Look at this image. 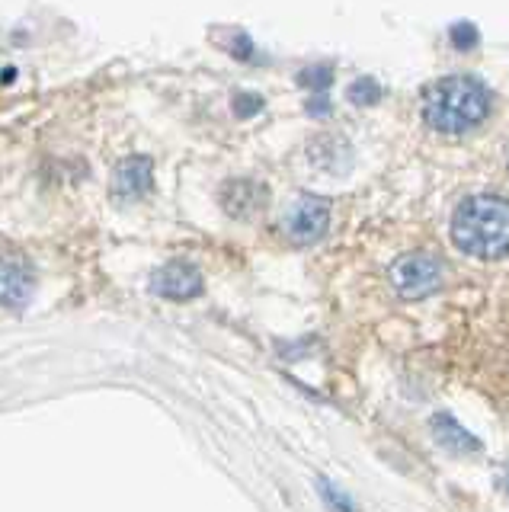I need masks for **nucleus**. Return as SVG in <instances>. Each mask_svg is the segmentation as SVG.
I'll return each mask as SVG.
<instances>
[{
    "label": "nucleus",
    "mask_w": 509,
    "mask_h": 512,
    "mask_svg": "<svg viewBox=\"0 0 509 512\" xmlns=\"http://www.w3.org/2000/svg\"><path fill=\"white\" fill-rule=\"evenodd\" d=\"M493 96L477 77L449 74L423 90V122L439 135H468L490 116Z\"/></svg>",
    "instance_id": "nucleus-1"
},
{
    "label": "nucleus",
    "mask_w": 509,
    "mask_h": 512,
    "mask_svg": "<svg viewBox=\"0 0 509 512\" xmlns=\"http://www.w3.org/2000/svg\"><path fill=\"white\" fill-rule=\"evenodd\" d=\"M452 240L474 260H503L509 253V202L493 192L468 196L452 215Z\"/></svg>",
    "instance_id": "nucleus-2"
},
{
    "label": "nucleus",
    "mask_w": 509,
    "mask_h": 512,
    "mask_svg": "<svg viewBox=\"0 0 509 512\" xmlns=\"http://www.w3.org/2000/svg\"><path fill=\"white\" fill-rule=\"evenodd\" d=\"M391 285L407 301H420L439 292L445 282V266L433 253H404L391 263Z\"/></svg>",
    "instance_id": "nucleus-3"
},
{
    "label": "nucleus",
    "mask_w": 509,
    "mask_h": 512,
    "mask_svg": "<svg viewBox=\"0 0 509 512\" xmlns=\"http://www.w3.org/2000/svg\"><path fill=\"white\" fill-rule=\"evenodd\" d=\"M330 231V202L321 196H298L282 215V234L295 247L317 244Z\"/></svg>",
    "instance_id": "nucleus-4"
},
{
    "label": "nucleus",
    "mask_w": 509,
    "mask_h": 512,
    "mask_svg": "<svg viewBox=\"0 0 509 512\" xmlns=\"http://www.w3.org/2000/svg\"><path fill=\"white\" fill-rule=\"evenodd\" d=\"M154 189V164L145 154H132L116 164L113 180H109V192L113 199L129 205V202H141Z\"/></svg>",
    "instance_id": "nucleus-5"
},
{
    "label": "nucleus",
    "mask_w": 509,
    "mask_h": 512,
    "mask_svg": "<svg viewBox=\"0 0 509 512\" xmlns=\"http://www.w3.org/2000/svg\"><path fill=\"white\" fill-rule=\"evenodd\" d=\"M202 272L186 263V260H173V263H164L161 269L151 276V292L161 295L167 301H193L202 295Z\"/></svg>",
    "instance_id": "nucleus-6"
},
{
    "label": "nucleus",
    "mask_w": 509,
    "mask_h": 512,
    "mask_svg": "<svg viewBox=\"0 0 509 512\" xmlns=\"http://www.w3.org/2000/svg\"><path fill=\"white\" fill-rule=\"evenodd\" d=\"M36 295V272L23 260H0V308L20 311Z\"/></svg>",
    "instance_id": "nucleus-7"
},
{
    "label": "nucleus",
    "mask_w": 509,
    "mask_h": 512,
    "mask_svg": "<svg viewBox=\"0 0 509 512\" xmlns=\"http://www.w3.org/2000/svg\"><path fill=\"white\" fill-rule=\"evenodd\" d=\"M269 202V192L257 180H231L221 189V208L237 218V221H250L257 218Z\"/></svg>",
    "instance_id": "nucleus-8"
},
{
    "label": "nucleus",
    "mask_w": 509,
    "mask_h": 512,
    "mask_svg": "<svg viewBox=\"0 0 509 512\" xmlns=\"http://www.w3.org/2000/svg\"><path fill=\"white\" fill-rule=\"evenodd\" d=\"M433 439L445 448V452H452V455H474V452H481V442H477L471 432L461 426L455 416H449V413L433 416Z\"/></svg>",
    "instance_id": "nucleus-9"
},
{
    "label": "nucleus",
    "mask_w": 509,
    "mask_h": 512,
    "mask_svg": "<svg viewBox=\"0 0 509 512\" xmlns=\"http://www.w3.org/2000/svg\"><path fill=\"white\" fill-rule=\"evenodd\" d=\"M381 100V87L375 84V80H356L353 87H349V103H356V106H375Z\"/></svg>",
    "instance_id": "nucleus-10"
},
{
    "label": "nucleus",
    "mask_w": 509,
    "mask_h": 512,
    "mask_svg": "<svg viewBox=\"0 0 509 512\" xmlns=\"http://www.w3.org/2000/svg\"><path fill=\"white\" fill-rule=\"evenodd\" d=\"M321 493H324L330 512H359V506L349 500L343 490H333V484H327V480H321Z\"/></svg>",
    "instance_id": "nucleus-11"
},
{
    "label": "nucleus",
    "mask_w": 509,
    "mask_h": 512,
    "mask_svg": "<svg viewBox=\"0 0 509 512\" xmlns=\"http://www.w3.org/2000/svg\"><path fill=\"white\" fill-rule=\"evenodd\" d=\"M234 109H237V116H253L257 109H263V100L260 96L241 93V96H234Z\"/></svg>",
    "instance_id": "nucleus-12"
},
{
    "label": "nucleus",
    "mask_w": 509,
    "mask_h": 512,
    "mask_svg": "<svg viewBox=\"0 0 509 512\" xmlns=\"http://www.w3.org/2000/svg\"><path fill=\"white\" fill-rule=\"evenodd\" d=\"M452 39H455L458 48H471L477 42V32H474V26H455L452 29Z\"/></svg>",
    "instance_id": "nucleus-13"
}]
</instances>
